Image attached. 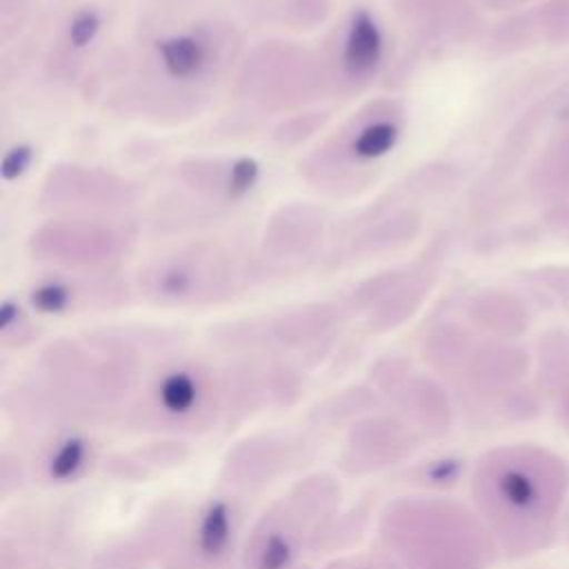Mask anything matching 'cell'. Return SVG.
<instances>
[{
    "label": "cell",
    "instance_id": "obj_5",
    "mask_svg": "<svg viewBox=\"0 0 569 569\" xmlns=\"http://www.w3.org/2000/svg\"><path fill=\"white\" fill-rule=\"evenodd\" d=\"M98 29H100V18L93 11H82L73 18L71 27H69V40L76 47H84L93 40Z\"/></svg>",
    "mask_w": 569,
    "mask_h": 569
},
{
    "label": "cell",
    "instance_id": "obj_4",
    "mask_svg": "<svg viewBox=\"0 0 569 569\" xmlns=\"http://www.w3.org/2000/svg\"><path fill=\"white\" fill-rule=\"evenodd\" d=\"M258 180V164L251 158H240L233 162L231 173H229V193L231 196H242L247 193Z\"/></svg>",
    "mask_w": 569,
    "mask_h": 569
},
{
    "label": "cell",
    "instance_id": "obj_7",
    "mask_svg": "<svg viewBox=\"0 0 569 569\" xmlns=\"http://www.w3.org/2000/svg\"><path fill=\"white\" fill-rule=\"evenodd\" d=\"M31 158H33V151L31 147H13L4 160H2V178L4 180H16L18 176H22L27 171V167L31 164Z\"/></svg>",
    "mask_w": 569,
    "mask_h": 569
},
{
    "label": "cell",
    "instance_id": "obj_1",
    "mask_svg": "<svg viewBox=\"0 0 569 569\" xmlns=\"http://www.w3.org/2000/svg\"><path fill=\"white\" fill-rule=\"evenodd\" d=\"M382 56V38L367 11H358L351 18V27L345 40V64L351 73H369Z\"/></svg>",
    "mask_w": 569,
    "mask_h": 569
},
{
    "label": "cell",
    "instance_id": "obj_3",
    "mask_svg": "<svg viewBox=\"0 0 569 569\" xmlns=\"http://www.w3.org/2000/svg\"><path fill=\"white\" fill-rule=\"evenodd\" d=\"M398 140V129L391 122H373L360 131V136L353 142V151L360 158L373 160L393 149Z\"/></svg>",
    "mask_w": 569,
    "mask_h": 569
},
{
    "label": "cell",
    "instance_id": "obj_6",
    "mask_svg": "<svg viewBox=\"0 0 569 569\" xmlns=\"http://www.w3.org/2000/svg\"><path fill=\"white\" fill-rule=\"evenodd\" d=\"M67 302H69V291L58 282L42 284L33 291V305L42 311H60L64 309Z\"/></svg>",
    "mask_w": 569,
    "mask_h": 569
},
{
    "label": "cell",
    "instance_id": "obj_2",
    "mask_svg": "<svg viewBox=\"0 0 569 569\" xmlns=\"http://www.w3.org/2000/svg\"><path fill=\"white\" fill-rule=\"evenodd\" d=\"M158 51H160V60H162L167 73L173 78L196 76L207 60L204 42L189 33L162 40Z\"/></svg>",
    "mask_w": 569,
    "mask_h": 569
}]
</instances>
